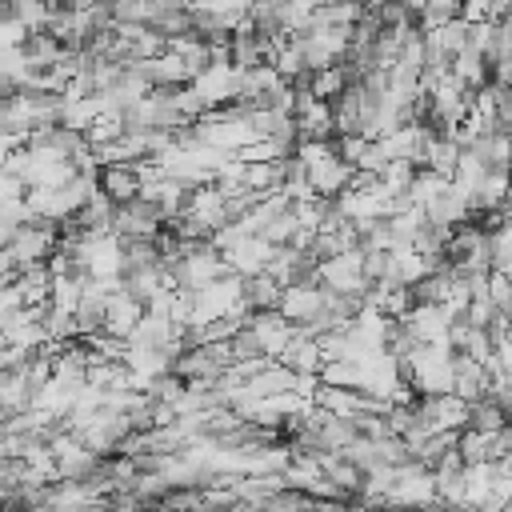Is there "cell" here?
<instances>
[{"mask_svg":"<svg viewBox=\"0 0 512 512\" xmlns=\"http://www.w3.org/2000/svg\"><path fill=\"white\" fill-rule=\"evenodd\" d=\"M96 184H100V192H104L116 208H128L132 200L144 196V180H140L136 164H108V168H100Z\"/></svg>","mask_w":512,"mask_h":512,"instance_id":"cell-1","label":"cell"},{"mask_svg":"<svg viewBox=\"0 0 512 512\" xmlns=\"http://www.w3.org/2000/svg\"><path fill=\"white\" fill-rule=\"evenodd\" d=\"M324 300L328 292L320 284H296V288H284V300H280V316L288 324H312L320 312H324Z\"/></svg>","mask_w":512,"mask_h":512,"instance_id":"cell-2","label":"cell"},{"mask_svg":"<svg viewBox=\"0 0 512 512\" xmlns=\"http://www.w3.org/2000/svg\"><path fill=\"white\" fill-rule=\"evenodd\" d=\"M276 364L288 368V372H296V376H320V372H324V352H320L316 340H308V336H292V344L280 352Z\"/></svg>","mask_w":512,"mask_h":512,"instance_id":"cell-3","label":"cell"},{"mask_svg":"<svg viewBox=\"0 0 512 512\" xmlns=\"http://www.w3.org/2000/svg\"><path fill=\"white\" fill-rule=\"evenodd\" d=\"M280 300H284V288L264 272V276H252L244 280V308L256 316V312H280Z\"/></svg>","mask_w":512,"mask_h":512,"instance_id":"cell-4","label":"cell"},{"mask_svg":"<svg viewBox=\"0 0 512 512\" xmlns=\"http://www.w3.org/2000/svg\"><path fill=\"white\" fill-rule=\"evenodd\" d=\"M512 420H508V412L488 396V400H480V404H472V416H468V428L472 432H484V436H496V432H504Z\"/></svg>","mask_w":512,"mask_h":512,"instance_id":"cell-5","label":"cell"},{"mask_svg":"<svg viewBox=\"0 0 512 512\" xmlns=\"http://www.w3.org/2000/svg\"><path fill=\"white\" fill-rule=\"evenodd\" d=\"M320 384H328V388H348V392H364V368H360L356 360H336V364H324Z\"/></svg>","mask_w":512,"mask_h":512,"instance_id":"cell-6","label":"cell"},{"mask_svg":"<svg viewBox=\"0 0 512 512\" xmlns=\"http://www.w3.org/2000/svg\"><path fill=\"white\" fill-rule=\"evenodd\" d=\"M488 448H492V436H484V432H472V428H464L460 432V456H464V464L472 468V464H492L488 460Z\"/></svg>","mask_w":512,"mask_h":512,"instance_id":"cell-7","label":"cell"},{"mask_svg":"<svg viewBox=\"0 0 512 512\" xmlns=\"http://www.w3.org/2000/svg\"><path fill=\"white\" fill-rule=\"evenodd\" d=\"M332 144H336V156H340L348 168H360V164H364V156H368V148H372V140H368V136H336Z\"/></svg>","mask_w":512,"mask_h":512,"instance_id":"cell-8","label":"cell"},{"mask_svg":"<svg viewBox=\"0 0 512 512\" xmlns=\"http://www.w3.org/2000/svg\"><path fill=\"white\" fill-rule=\"evenodd\" d=\"M464 320H468L472 328H480V332H492V324L500 320V308H496L488 296H480V300H472V304H468Z\"/></svg>","mask_w":512,"mask_h":512,"instance_id":"cell-9","label":"cell"},{"mask_svg":"<svg viewBox=\"0 0 512 512\" xmlns=\"http://www.w3.org/2000/svg\"><path fill=\"white\" fill-rule=\"evenodd\" d=\"M488 300L500 308V316H512V276L508 272L488 276Z\"/></svg>","mask_w":512,"mask_h":512,"instance_id":"cell-10","label":"cell"},{"mask_svg":"<svg viewBox=\"0 0 512 512\" xmlns=\"http://www.w3.org/2000/svg\"><path fill=\"white\" fill-rule=\"evenodd\" d=\"M492 400L508 412V420H512V384H500V388H492Z\"/></svg>","mask_w":512,"mask_h":512,"instance_id":"cell-11","label":"cell"}]
</instances>
